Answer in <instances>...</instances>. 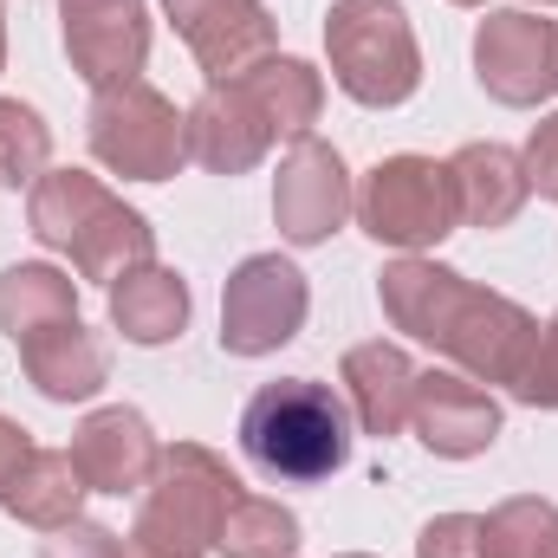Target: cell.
<instances>
[{"instance_id": "obj_26", "label": "cell", "mask_w": 558, "mask_h": 558, "mask_svg": "<svg viewBox=\"0 0 558 558\" xmlns=\"http://www.w3.org/2000/svg\"><path fill=\"white\" fill-rule=\"evenodd\" d=\"M513 397H520L526 410H558V312H553V325H539V344H533V357H526Z\"/></svg>"}, {"instance_id": "obj_31", "label": "cell", "mask_w": 558, "mask_h": 558, "mask_svg": "<svg viewBox=\"0 0 558 558\" xmlns=\"http://www.w3.org/2000/svg\"><path fill=\"white\" fill-rule=\"evenodd\" d=\"M0 72H7V7H0Z\"/></svg>"}, {"instance_id": "obj_10", "label": "cell", "mask_w": 558, "mask_h": 558, "mask_svg": "<svg viewBox=\"0 0 558 558\" xmlns=\"http://www.w3.org/2000/svg\"><path fill=\"white\" fill-rule=\"evenodd\" d=\"M351 208H357V195H351L344 156H338L331 143H318V137H299L292 149H286L279 175H274L279 234H286L292 247H325V241L351 221Z\"/></svg>"}, {"instance_id": "obj_8", "label": "cell", "mask_w": 558, "mask_h": 558, "mask_svg": "<svg viewBox=\"0 0 558 558\" xmlns=\"http://www.w3.org/2000/svg\"><path fill=\"white\" fill-rule=\"evenodd\" d=\"M305 312H312L305 274L292 260H279V254H254V260H241L228 274V286H221V351L267 357V351L299 338Z\"/></svg>"}, {"instance_id": "obj_5", "label": "cell", "mask_w": 558, "mask_h": 558, "mask_svg": "<svg viewBox=\"0 0 558 558\" xmlns=\"http://www.w3.org/2000/svg\"><path fill=\"white\" fill-rule=\"evenodd\" d=\"M325 52H331V78L344 98L390 111L410 105L422 85V52L416 26L403 13V0H331L325 13Z\"/></svg>"}, {"instance_id": "obj_12", "label": "cell", "mask_w": 558, "mask_h": 558, "mask_svg": "<svg viewBox=\"0 0 558 558\" xmlns=\"http://www.w3.org/2000/svg\"><path fill=\"white\" fill-rule=\"evenodd\" d=\"M59 20H65L72 72L92 92L143 72V59H149V7L143 0H59Z\"/></svg>"}, {"instance_id": "obj_33", "label": "cell", "mask_w": 558, "mask_h": 558, "mask_svg": "<svg viewBox=\"0 0 558 558\" xmlns=\"http://www.w3.org/2000/svg\"><path fill=\"white\" fill-rule=\"evenodd\" d=\"M454 7H487V0H454Z\"/></svg>"}, {"instance_id": "obj_19", "label": "cell", "mask_w": 558, "mask_h": 558, "mask_svg": "<svg viewBox=\"0 0 558 558\" xmlns=\"http://www.w3.org/2000/svg\"><path fill=\"white\" fill-rule=\"evenodd\" d=\"M85 494H92V487H85L72 448H33V454L20 461V474L7 481L0 507H7L20 526H33V533H59V526L78 520Z\"/></svg>"}, {"instance_id": "obj_9", "label": "cell", "mask_w": 558, "mask_h": 558, "mask_svg": "<svg viewBox=\"0 0 558 558\" xmlns=\"http://www.w3.org/2000/svg\"><path fill=\"white\" fill-rule=\"evenodd\" d=\"M474 78L494 105L533 111L558 92V20H539L526 7H500L474 33Z\"/></svg>"}, {"instance_id": "obj_29", "label": "cell", "mask_w": 558, "mask_h": 558, "mask_svg": "<svg viewBox=\"0 0 558 558\" xmlns=\"http://www.w3.org/2000/svg\"><path fill=\"white\" fill-rule=\"evenodd\" d=\"M520 169H526V189H533L539 202H558V111L533 131V137H526Z\"/></svg>"}, {"instance_id": "obj_11", "label": "cell", "mask_w": 558, "mask_h": 558, "mask_svg": "<svg viewBox=\"0 0 558 558\" xmlns=\"http://www.w3.org/2000/svg\"><path fill=\"white\" fill-rule=\"evenodd\" d=\"M162 13L175 20L182 46L195 52L208 85L241 78L247 65H260L274 52V39H279L267 0H162Z\"/></svg>"}, {"instance_id": "obj_34", "label": "cell", "mask_w": 558, "mask_h": 558, "mask_svg": "<svg viewBox=\"0 0 558 558\" xmlns=\"http://www.w3.org/2000/svg\"><path fill=\"white\" fill-rule=\"evenodd\" d=\"M338 558H371V553H338Z\"/></svg>"}, {"instance_id": "obj_30", "label": "cell", "mask_w": 558, "mask_h": 558, "mask_svg": "<svg viewBox=\"0 0 558 558\" xmlns=\"http://www.w3.org/2000/svg\"><path fill=\"white\" fill-rule=\"evenodd\" d=\"M33 454V441H26V428L20 422H7L0 416V494H7V481L20 474V461Z\"/></svg>"}, {"instance_id": "obj_35", "label": "cell", "mask_w": 558, "mask_h": 558, "mask_svg": "<svg viewBox=\"0 0 558 558\" xmlns=\"http://www.w3.org/2000/svg\"><path fill=\"white\" fill-rule=\"evenodd\" d=\"M546 558H558V539H553V553H546Z\"/></svg>"}, {"instance_id": "obj_20", "label": "cell", "mask_w": 558, "mask_h": 558, "mask_svg": "<svg viewBox=\"0 0 558 558\" xmlns=\"http://www.w3.org/2000/svg\"><path fill=\"white\" fill-rule=\"evenodd\" d=\"M111 325H118L131 344H143V351L182 338V325H189V286H182V274H169V267H156V260L118 274L111 279Z\"/></svg>"}, {"instance_id": "obj_22", "label": "cell", "mask_w": 558, "mask_h": 558, "mask_svg": "<svg viewBox=\"0 0 558 558\" xmlns=\"http://www.w3.org/2000/svg\"><path fill=\"white\" fill-rule=\"evenodd\" d=\"M59 318H78V279H65L46 260H20L0 274V331L20 344Z\"/></svg>"}, {"instance_id": "obj_24", "label": "cell", "mask_w": 558, "mask_h": 558, "mask_svg": "<svg viewBox=\"0 0 558 558\" xmlns=\"http://www.w3.org/2000/svg\"><path fill=\"white\" fill-rule=\"evenodd\" d=\"M558 539V507L539 494H513L481 520V553L487 558H546Z\"/></svg>"}, {"instance_id": "obj_16", "label": "cell", "mask_w": 558, "mask_h": 558, "mask_svg": "<svg viewBox=\"0 0 558 558\" xmlns=\"http://www.w3.org/2000/svg\"><path fill=\"white\" fill-rule=\"evenodd\" d=\"M20 364L46 403H92L111 384V351L85 318H59V325L20 338Z\"/></svg>"}, {"instance_id": "obj_36", "label": "cell", "mask_w": 558, "mask_h": 558, "mask_svg": "<svg viewBox=\"0 0 558 558\" xmlns=\"http://www.w3.org/2000/svg\"><path fill=\"white\" fill-rule=\"evenodd\" d=\"M539 7H558V0H539Z\"/></svg>"}, {"instance_id": "obj_28", "label": "cell", "mask_w": 558, "mask_h": 558, "mask_svg": "<svg viewBox=\"0 0 558 558\" xmlns=\"http://www.w3.org/2000/svg\"><path fill=\"white\" fill-rule=\"evenodd\" d=\"M39 558H131V546H124L111 526H98V520H72V526L46 533Z\"/></svg>"}, {"instance_id": "obj_2", "label": "cell", "mask_w": 558, "mask_h": 558, "mask_svg": "<svg viewBox=\"0 0 558 558\" xmlns=\"http://www.w3.org/2000/svg\"><path fill=\"white\" fill-rule=\"evenodd\" d=\"M241 448L267 481H286V487L331 481L351 461V410L318 377H279L247 397Z\"/></svg>"}, {"instance_id": "obj_4", "label": "cell", "mask_w": 558, "mask_h": 558, "mask_svg": "<svg viewBox=\"0 0 558 558\" xmlns=\"http://www.w3.org/2000/svg\"><path fill=\"white\" fill-rule=\"evenodd\" d=\"M234 500H241L234 468L202 441H175V448H162V461H156V474L143 487L131 539L143 553H162V558H202L215 553L221 520H228Z\"/></svg>"}, {"instance_id": "obj_15", "label": "cell", "mask_w": 558, "mask_h": 558, "mask_svg": "<svg viewBox=\"0 0 558 558\" xmlns=\"http://www.w3.org/2000/svg\"><path fill=\"white\" fill-rule=\"evenodd\" d=\"M189 156L208 169V175H247L267 149H274V124L260 118V105L228 78V85H208L189 111Z\"/></svg>"}, {"instance_id": "obj_17", "label": "cell", "mask_w": 558, "mask_h": 558, "mask_svg": "<svg viewBox=\"0 0 558 558\" xmlns=\"http://www.w3.org/2000/svg\"><path fill=\"white\" fill-rule=\"evenodd\" d=\"M338 384H344V403L364 435H397L410 428V403H416V364L403 344H351L344 364H338Z\"/></svg>"}, {"instance_id": "obj_1", "label": "cell", "mask_w": 558, "mask_h": 558, "mask_svg": "<svg viewBox=\"0 0 558 558\" xmlns=\"http://www.w3.org/2000/svg\"><path fill=\"white\" fill-rule=\"evenodd\" d=\"M384 318L397 331H410L422 344H435L461 377L474 384H520L533 344H539V318L526 305H513L507 292H487L474 279H461L441 260L403 254L377 274Z\"/></svg>"}, {"instance_id": "obj_27", "label": "cell", "mask_w": 558, "mask_h": 558, "mask_svg": "<svg viewBox=\"0 0 558 558\" xmlns=\"http://www.w3.org/2000/svg\"><path fill=\"white\" fill-rule=\"evenodd\" d=\"M416 558H487L481 553V513H435L416 539Z\"/></svg>"}, {"instance_id": "obj_6", "label": "cell", "mask_w": 558, "mask_h": 558, "mask_svg": "<svg viewBox=\"0 0 558 558\" xmlns=\"http://www.w3.org/2000/svg\"><path fill=\"white\" fill-rule=\"evenodd\" d=\"M85 137H92V156L111 175H124V182H169L189 162V124H182V111L156 85H143V78L92 92Z\"/></svg>"}, {"instance_id": "obj_23", "label": "cell", "mask_w": 558, "mask_h": 558, "mask_svg": "<svg viewBox=\"0 0 558 558\" xmlns=\"http://www.w3.org/2000/svg\"><path fill=\"white\" fill-rule=\"evenodd\" d=\"M221 558H299V513L279 507V500H260V494H241L221 520V539H215Z\"/></svg>"}, {"instance_id": "obj_18", "label": "cell", "mask_w": 558, "mask_h": 558, "mask_svg": "<svg viewBox=\"0 0 558 558\" xmlns=\"http://www.w3.org/2000/svg\"><path fill=\"white\" fill-rule=\"evenodd\" d=\"M448 182H454V215L468 228H507L520 208H526V169L507 143H461L448 156Z\"/></svg>"}, {"instance_id": "obj_7", "label": "cell", "mask_w": 558, "mask_h": 558, "mask_svg": "<svg viewBox=\"0 0 558 558\" xmlns=\"http://www.w3.org/2000/svg\"><path fill=\"white\" fill-rule=\"evenodd\" d=\"M357 221L371 241L384 247H403L422 254L435 241L454 234V182H448V162L435 156H384L371 175H364V195H357Z\"/></svg>"}, {"instance_id": "obj_13", "label": "cell", "mask_w": 558, "mask_h": 558, "mask_svg": "<svg viewBox=\"0 0 558 558\" xmlns=\"http://www.w3.org/2000/svg\"><path fill=\"white\" fill-rule=\"evenodd\" d=\"M410 428L422 435L428 454L441 461H474L500 441V403L461 377V371H416V403H410Z\"/></svg>"}, {"instance_id": "obj_21", "label": "cell", "mask_w": 558, "mask_h": 558, "mask_svg": "<svg viewBox=\"0 0 558 558\" xmlns=\"http://www.w3.org/2000/svg\"><path fill=\"white\" fill-rule=\"evenodd\" d=\"M254 105H260V118L274 124V137H312V124H318V111H325V78L305 65V59H279L267 52L260 65H247L241 78H234Z\"/></svg>"}, {"instance_id": "obj_14", "label": "cell", "mask_w": 558, "mask_h": 558, "mask_svg": "<svg viewBox=\"0 0 558 558\" xmlns=\"http://www.w3.org/2000/svg\"><path fill=\"white\" fill-rule=\"evenodd\" d=\"M72 461H78V474H85L92 494H118L124 500V494H143L149 487V474L162 461V441L149 435L143 410L111 403V410H92V416L78 422Z\"/></svg>"}, {"instance_id": "obj_25", "label": "cell", "mask_w": 558, "mask_h": 558, "mask_svg": "<svg viewBox=\"0 0 558 558\" xmlns=\"http://www.w3.org/2000/svg\"><path fill=\"white\" fill-rule=\"evenodd\" d=\"M52 162V131L33 105L0 98V182L7 189H33Z\"/></svg>"}, {"instance_id": "obj_3", "label": "cell", "mask_w": 558, "mask_h": 558, "mask_svg": "<svg viewBox=\"0 0 558 558\" xmlns=\"http://www.w3.org/2000/svg\"><path fill=\"white\" fill-rule=\"evenodd\" d=\"M26 221L39 247L72 254L78 279H118L156 260V228L85 169H46L26 195Z\"/></svg>"}, {"instance_id": "obj_32", "label": "cell", "mask_w": 558, "mask_h": 558, "mask_svg": "<svg viewBox=\"0 0 558 558\" xmlns=\"http://www.w3.org/2000/svg\"><path fill=\"white\" fill-rule=\"evenodd\" d=\"M131 558H162V553H143V546H131Z\"/></svg>"}]
</instances>
